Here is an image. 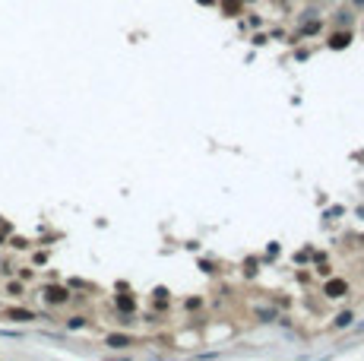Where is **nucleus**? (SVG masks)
I'll list each match as a JSON object with an SVG mask.
<instances>
[{
	"mask_svg": "<svg viewBox=\"0 0 364 361\" xmlns=\"http://www.w3.org/2000/svg\"><path fill=\"white\" fill-rule=\"evenodd\" d=\"M323 295L326 298H342V295H349V285H345L342 279H329L323 285Z\"/></svg>",
	"mask_w": 364,
	"mask_h": 361,
	"instance_id": "obj_1",
	"label": "nucleus"
},
{
	"mask_svg": "<svg viewBox=\"0 0 364 361\" xmlns=\"http://www.w3.org/2000/svg\"><path fill=\"white\" fill-rule=\"evenodd\" d=\"M349 41H352V35H349V32H336V35L329 38V48L342 51V48H349Z\"/></svg>",
	"mask_w": 364,
	"mask_h": 361,
	"instance_id": "obj_2",
	"label": "nucleus"
},
{
	"mask_svg": "<svg viewBox=\"0 0 364 361\" xmlns=\"http://www.w3.org/2000/svg\"><path fill=\"white\" fill-rule=\"evenodd\" d=\"M48 301L60 304V301H67V291H64V288H48Z\"/></svg>",
	"mask_w": 364,
	"mask_h": 361,
	"instance_id": "obj_3",
	"label": "nucleus"
},
{
	"mask_svg": "<svg viewBox=\"0 0 364 361\" xmlns=\"http://www.w3.org/2000/svg\"><path fill=\"white\" fill-rule=\"evenodd\" d=\"M108 346H111V349H127L130 339H127V336H108Z\"/></svg>",
	"mask_w": 364,
	"mask_h": 361,
	"instance_id": "obj_4",
	"label": "nucleus"
},
{
	"mask_svg": "<svg viewBox=\"0 0 364 361\" xmlns=\"http://www.w3.org/2000/svg\"><path fill=\"white\" fill-rule=\"evenodd\" d=\"M117 307H120V311H133V298H130V295H120V298H117Z\"/></svg>",
	"mask_w": 364,
	"mask_h": 361,
	"instance_id": "obj_5",
	"label": "nucleus"
},
{
	"mask_svg": "<svg viewBox=\"0 0 364 361\" xmlns=\"http://www.w3.org/2000/svg\"><path fill=\"white\" fill-rule=\"evenodd\" d=\"M6 317H13V320H35V317H32L29 311H10Z\"/></svg>",
	"mask_w": 364,
	"mask_h": 361,
	"instance_id": "obj_6",
	"label": "nucleus"
},
{
	"mask_svg": "<svg viewBox=\"0 0 364 361\" xmlns=\"http://www.w3.org/2000/svg\"><path fill=\"white\" fill-rule=\"evenodd\" d=\"M352 323V314H339V326H349Z\"/></svg>",
	"mask_w": 364,
	"mask_h": 361,
	"instance_id": "obj_7",
	"label": "nucleus"
},
{
	"mask_svg": "<svg viewBox=\"0 0 364 361\" xmlns=\"http://www.w3.org/2000/svg\"><path fill=\"white\" fill-rule=\"evenodd\" d=\"M200 3H203V6H209V3H215V0H200Z\"/></svg>",
	"mask_w": 364,
	"mask_h": 361,
	"instance_id": "obj_8",
	"label": "nucleus"
}]
</instances>
